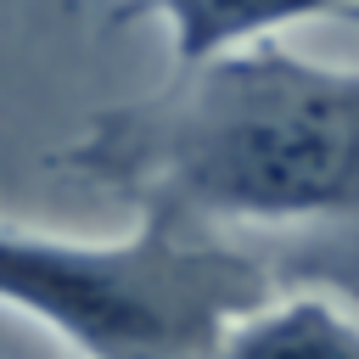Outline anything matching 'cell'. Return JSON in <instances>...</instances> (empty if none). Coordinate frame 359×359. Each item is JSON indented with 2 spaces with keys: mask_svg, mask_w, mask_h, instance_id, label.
I'll list each match as a JSON object with an SVG mask.
<instances>
[{
  "mask_svg": "<svg viewBox=\"0 0 359 359\" xmlns=\"http://www.w3.org/2000/svg\"><path fill=\"white\" fill-rule=\"evenodd\" d=\"M241 247L135 219L118 241L0 224V309L28 314L79 359H208L230 320L275 297Z\"/></svg>",
  "mask_w": 359,
  "mask_h": 359,
  "instance_id": "7a4b0ae2",
  "label": "cell"
},
{
  "mask_svg": "<svg viewBox=\"0 0 359 359\" xmlns=\"http://www.w3.org/2000/svg\"><path fill=\"white\" fill-rule=\"evenodd\" d=\"M135 17H157L168 28L174 67H191L241 45H264L275 28L292 22H320V17L359 22V0H129L118 22Z\"/></svg>",
  "mask_w": 359,
  "mask_h": 359,
  "instance_id": "3957f363",
  "label": "cell"
},
{
  "mask_svg": "<svg viewBox=\"0 0 359 359\" xmlns=\"http://www.w3.org/2000/svg\"><path fill=\"white\" fill-rule=\"evenodd\" d=\"M208 359H359V309L325 286L275 292L230 320Z\"/></svg>",
  "mask_w": 359,
  "mask_h": 359,
  "instance_id": "277c9868",
  "label": "cell"
},
{
  "mask_svg": "<svg viewBox=\"0 0 359 359\" xmlns=\"http://www.w3.org/2000/svg\"><path fill=\"white\" fill-rule=\"evenodd\" d=\"M50 168L129 202L135 219L252 258L258 236H297L325 280L359 286V67H325L275 39L241 45L90 112Z\"/></svg>",
  "mask_w": 359,
  "mask_h": 359,
  "instance_id": "6da1fadb",
  "label": "cell"
}]
</instances>
